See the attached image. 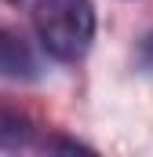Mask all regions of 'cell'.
<instances>
[{"label": "cell", "instance_id": "obj_2", "mask_svg": "<svg viewBox=\"0 0 153 157\" xmlns=\"http://www.w3.org/2000/svg\"><path fill=\"white\" fill-rule=\"evenodd\" d=\"M37 143V128L15 110H0V150H26Z\"/></svg>", "mask_w": 153, "mask_h": 157}, {"label": "cell", "instance_id": "obj_4", "mask_svg": "<svg viewBox=\"0 0 153 157\" xmlns=\"http://www.w3.org/2000/svg\"><path fill=\"white\" fill-rule=\"evenodd\" d=\"M0 4H18V0H0Z\"/></svg>", "mask_w": 153, "mask_h": 157}, {"label": "cell", "instance_id": "obj_3", "mask_svg": "<svg viewBox=\"0 0 153 157\" xmlns=\"http://www.w3.org/2000/svg\"><path fill=\"white\" fill-rule=\"evenodd\" d=\"M4 51H7V37L0 33V62H4Z\"/></svg>", "mask_w": 153, "mask_h": 157}, {"label": "cell", "instance_id": "obj_1", "mask_svg": "<svg viewBox=\"0 0 153 157\" xmlns=\"http://www.w3.org/2000/svg\"><path fill=\"white\" fill-rule=\"evenodd\" d=\"M40 48L58 62H80L95 40V0H33L29 7Z\"/></svg>", "mask_w": 153, "mask_h": 157}]
</instances>
